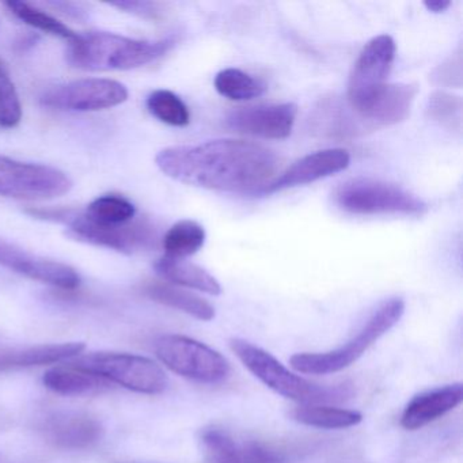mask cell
<instances>
[{
    "mask_svg": "<svg viewBox=\"0 0 463 463\" xmlns=\"http://www.w3.org/2000/svg\"><path fill=\"white\" fill-rule=\"evenodd\" d=\"M291 416L299 424L319 430H346L363 421L360 411L324 403H300L292 409Z\"/></svg>",
    "mask_w": 463,
    "mask_h": 463,
    "instance_id": "cell-20",
    "label": "cell"
},
{
    "mask_svg": "<svg viewBox=\"0 0 463 463\" xmlns=\"http://www.w3.org/2000/svg\"><path fill=\"white\" fill-rule=\"evenodd\" d=\"M229 344L241 363L281 397L300 403H324L341 400L348 394L346 387L322 386L292 373L272 354L242 338H232Z\"/></svg>",
    "mask_w": 463,
    "mask_h": 463,
    "instance_id": "cell-4",
    "label": "cell"
},
{
    "mask_svg": "<svg viewBox=\"0 0 463 463\" xmlns=\"http://www.w3.org/2000/svg\"><path fill=\"white\" fill-rule=\"evenodd\" d=\"M405 302L392 297L376 306L356 335L344 345L327 352H305L291 356L289 363L295 371L306 375H330L340 373L360 359L382 335H386L402 318Z\"/></svg>",
    "mask_w": 463,
    "mask_h": 463,
    "instance_id": "cell-3",
    "label": "cell"
},
{
    "mask_svg": "<svg viewBox=\"0 0 463 463\" xmlns=\"http://www.w3.org/2000/svg\"><path fill=\"white\" fill-rule=\"evenodd\" d=\"M295 104L265 105V107L240 108L232 110L226 124L232 131L262 139H287L292 134L297 120Z\"/></svg>",
    "mask_w": 463,
    "mask_h": 463,
    "instance_id": "cell-13",
    "label": "cell"
},
{
    "mask_svg": "<svg viewBox=\"0 0 463 463\" xmlns=\"http://www.w3.org/2000/svg\"><path fill=\"white\" fill-rule=\"evenodd\" d=\"M432 80L438 85L460 89L462 86V51L458 50V52L449 56L443 64H440L433 71Z\"/></svg>",
    "mask_w": 463,
    "mask_h": 463,
    "instance_id": "cell-30",
    "label": "cell"
},
{
    "mask_svg": "<svg viewBox=\"0 0 463 463\" xmlns=\"http://www.w3.org/2000/svg\"><path fill=\"white\" fill-rule=\"evenodd\" d=\"M462 99L446 91H435L428 99V116L449 131L462 129Z\"/></svg>",
    "mask_w": 463,
    "mask_h": 463,
    "instance_id": "cell-28",
    "label": "cell"
},
{
    "mask_svg": "<svg viewBox=\"0 0 463 463\" xmlns=\"http://www.w3.org/2000/svg\"><path fill=\"white\" fill-rule=\"evenodd\" d=\"M69 364L140 394H162L169 386L164 368L139 354L96 352L75 357Z\"/></svg>",
    "mask_w": 463,
    "mask_h": 463,
    "instance_id": "cell-5",
    "label": "cell"
},
{
    "mask_svg": "<svg viewBox=\"0 0 463 463\" xmlns=\"http://www.w3.org/2000/svg\"><path fill=\"white\" fill-rule=\"evenodd\" d=\"M23 118V105L9 69L0 59V127L14 128Z\"/></svg>",
    "mask_w": 463,
    "mask_h": 463,
    "instance_id": "cell-29",
    "label": "cell"
},
{
    "mask_svg": "<svg viewBox=\"0 0 463 463\" xmlns=\"http://www.w3.org/2000/svg\"><path fill=\"white\" fill-rule=\"evenodd\" d=\"M148 112L162 123L172 127H186L191 123V112L185 102L170 90H156L148 96Z\"/></svg>",
    "mask_w": 463,
    "mask_h": 463,
    "instance_id": "cell-27",
    "label": "cell"
},
{
    "mask_svg": "<svg viewBox=\"0 0 463 463\" xmlns=\"http://www.w3.org/2000/svg\"><path fill=\"white\" fill-rule=\"evenodd\" d=\"M173 45L172 39L151 42L109 32H88L70 43L67 61L85 71H127L162 58Z\"/></svg>",
    "mask_w": 463,
    "mask_h": 463,
    "instance_id": "cell-2",
    "label": "cell"
},
{
    "mask_svg": "<svg viewBox=\"0 0 463 463\" xmlns=\"http://www.w3.org/2000/svg\"><path fill=\"white\" fill-rule=\"evenodd\" d=\"M463 401V384L436 387L414 395L401 414L403 430H417L454 411Z\"/></svg>",
    "mask_w": 463,
    "mask_h": 463,
    "instance_id": "cell-16",
    "label": "cell"
},
{
    "mask_svg": "<svg viewBox=\"0 0 463 463\" xmlns=\"http://www.w3.org/2000/svg\"><path fill=\"white\" fill-rule=\"evenodd\" d=\"M0 265L32 280L61 289H75L80 284V275L70 265L29 253L5 240H0Z\"/></svg>",
    "mask_w": 463,
    "mask_h": 463,
    "instance_id": "cell-12",
    "label": "cell"
},
{
    "mask_svg": "<svg viewBox=\"0 0 463 463\" xmlns=\"http://www.w3.org/2000/svg\"><path fill=\"white\" fill-rule=\"evenodd\" d=\"M128 99L123 83L104 78H88L58 86L42 97V104L72 112H99L118 107Z\"/></svg>",
    "mask_w": 463,
    "mask_h": 463,
    "instance_id": "cell-11",
    "label": "cell"
},
{
    "mask_svg": "<svg viewBox=\"0 0 463 463\" xmlns=\"http://www.w3.org/2000/svg\"><path fill=\"white\" fill-rule=\"evenodd\" d=\"M204 227L188 219L173 224L162 240L165 256L177 260H185L186 257L194 256L204 246Z\"/></svg>",
    "mask_w": 463,
    "mask_h": 463,
    "instance_id": "cell-23",
    "label": "cell"
},
{
    "mask_svg": "<svg viewBox=\"0 0 463 463\" xmlns=\"http://www.w3.org/2000/svg\"><path fill=\"white\" fill-rule=\"evenodd\" d=\"M213 83L216 91L232 101H250L265 91L264 83L238 69L222 70Z\"/></svg>",
    "mask_w": 463,
    "mask_h": 463,
    "instance_id": "cell-26",
    "label": "cell"
},
{
    "mask_svg": "<svg viewBox=\"0 0 463 463\" xmlns=\"http://www.w3.org/2000/svg\"><path fill=\"white\" fill-rule=\"evenodd\" d=\"M26 354L24 346H0V373L25 368Z\"/></svg>",
    "mask_w": 463,
    "mask_h": 463,
    "instance_id": "cell-31",
    "label": "cell"
},
{
    "mask_svg": "<svg viewBox=\"0 0 463 463\" xmlns=\"http://www.w3.org/2000/svg\"><path fill=\"white\" fill-rule=\"evenodd\" d=\"M71 189V178L56 167L0 156V196L48 200L63 196Z\"/></svg>",
    "mask_w": 463,
    "mask_h": 463,
    "instance_id": "cell-10",
    "label": "cell"
},
{
    "mask_svg": "<svg viewBox=\"0 0 463 463\" xmlns=\"http://www.w3.org/2000/svg\"><path fill=\"white\" fill-rule=\"evenodd\" d=\"M351 164V156L344 148H327L316 151L303 156L299 161L289 166L280 177L270 181L262 194H275L284 189L316 183L322 178L330 177L343 172Z\"/></svg>",
    "mask_w": 463,
    "mask_h": 463,
    "instance_id": "cell-14",
    "label": "cell"
},
{
    "mask_svg": "<svg viewBox=\"0 0 463 463\" xmlns=\"http://www.w3.org/2000/svg\"><path fill=\"white\" fill-rule=\"evenodd\" d=\"M424 6L428 12L440 14L451 6V2H449V0H425Z\"/></svg>",
    "mask_w": 463,
    "mask_h": 463,
    "instance_id": "cell-33",
    "label": "cell"
},
{
    "mask_svg": "<svg viewBox=\"0 0 463 463\" xmlns=\"http://www.w3.org/2000/svg\"><path fill=\"white\" fill-rule=\"evenodd\" d=\"M89 221L102 226H121L134 221L137 207L120 194H105L91 202L82 211Z\"/></svg>",
    "mask_w": 463,
    "mask_h": 463,
    "instance_id": "cell-24",
    "label": "cell"
},
{
    "mask_svg": "<svg viewBox=\"0 0 463 463\" xmlns=\"http://www.w3.org/2000/svg\"><path fill=\"white\" fill-rule=\"evenodd\" d=\"M335 202L352 215L422 216L428 205L416 194L373 178H354L338 186Z\"/></svg>",
    "mask_w": 463,
    "mask_h": 463,
    "instance_id": "cell-6",
    "label": "cell"
},
{
    "mask_svg": "<svg viewBox=\"0 0 463 463\" xmlns=\"http://www.w3.org/2000/svg\"><path fill=\"white\" fill-rule=\"evenodd\" d=\"M156 164L167 177L186 185L249 194L262 192L280 159L256 143L221 139L164 148L156 154Z\"/></svg>",
    "mask_w": 463,
    "mask_h": 463,
    "instance_id": "cell-1",
    "label": "cell"
},
{
    "mask_svg": "<svg viewBox=\"0 0 463 463\" xmlns=\"http://www.w3.org/2000/svg\"><path fill=\"white\" fill-rule=\"evenodd\" d=\"M5 6L18 18V20L25 23L26 25L32 28L39 29L44 33L51 34V36L61 37V39L67 40V42H74L78 33L69 28L66 24L61 21L56 20L52 15L48 13L43 12L39 7L33 5L26 4V2H20V0H9L5 4Z\"/></svg>",
    "mask_w": 463,
    "mask_h": 463,
    "instance_id": "cell-25",
    "label": "cell"
},
{
    "mask_svg": "<svg viewBox=\"0 0 463 463\" xmlns=\"http://www.w3.org/2000/svg\"><path fill=\"white\" fill-rule=\"evenodd\" d=\"M411 83H386L363 112L356 115L367 129L394 126L408 118L417 96Z\"/></svg>",
    "mask_w": 463,
    "mask_h": 463,
    "instance_id": "cell-17",
    "label": "cell"
},
{
    "mask_svg": "<svg viewBox=\"0 0 463 463\" xmlns=\"http://www.w3.org/2000/svg\"><path fill=\"white\" fill-rule=\"evenodd\" d=\"M110 6L118 7L120 10L132 13L143 18H158L161 15V6L153 2H118Z\"/></svg>",
    "mask_w": 463,
    "mask_h": 463,
    "instance_id": "cell-32",
    "label": "cell"
},
{
    "mask_svg": "<svg viewBox=\"0 0 463 463\" xmlns=\"http://www.w3.org/2000/svg\"><path fill=\"white\" fill-rule=\"evenodd\" d=\"M154 351L170 371L199 383H221L232 373L221 352L186 335H162L156 341Z\"/></svg>",
    "mask_w": 463,
    "mask_h": 463,
    "instance_id": "cell-8",
    "label": "cell"
},
{
    "mask_svg": "<svg viewBox=\"0 0 463 463\" xmlns=\"http://www.w3.org/2000/svg\"><path fill=\"white\" fill-rule=\"evenodd\" d=\"M395 42L389 34L373 37L354 61L349 75L346 102L356 115L365 109L386 85L395 59Z\"/></svg>",
    "mask_w": 463,
    "mask_h": 463,
    "instance_id": "cell-9",
    "label": "cell"
},
{
    "mask_svg": "<svg viewBox=\"0 0 463 463\" xmlns=\"http://www.w3.org/2000/svg\"><path fill=\"white\" fill-rule=\"evenodd\" d=\"M199 440L208 463H248V440H237L224 428H203Z\"/></svg>",
    "mask_w": 463,
    "mask_h": 463,
    "instance_id": "cell-22",
    "label": "cell"
},
{
    "mask_svg": "<svg viewBox=\"0 0 463 463\" xmlns=\"http://www.w3.org/2000/svg\"><path fill=\"white\" fill-rule=\"evenodd\" d=\"M45 440L61 449H90L101 440L104 427L88 413H56L42 425Z\"/></svg>",
    "mask_w": 463,
    "mask_h": 463,
    "instance_id": "cell-15",
    "label": "cell"
},
{
    "mask_svg": "<svg viewBox=\"0 0 463 463\" xmlns=\"http://www.w3.org/2000/svg\"><path fill=\"white\" fill-rule=\"evenodd\" d=\"M145 292L154 302L183 311L200 321H213L215 318V308L210 302L173 284L153 281L145 287Z\"/></svg>",
    "mask_w": 463,
    "mask_h": 463,
    "instance_id": "cell-19",
    "label": "cell"
},
{
    "mask_svg": "<svg viewBox=\"0 0 463 463\" xmlns=\"http://www.w3.org/2000/svg\"><path fill=\"white\" fill-rule=\"evenodd\" d=\"M156 273L175 286L197 289L205 294L218 297L222 294L221 283L210 272L194 262L185 260L170 259L164 256L154 265Z\"/></svg>",
    "mask_w": 463,
    "mask_h": 463,
    "instance_id": "cell-18",
    "label": "cell"
},
{
    "mask_svg": "<svg viewBox=\"0 0 463 463\" xmlns=\"http://www.w3.org/2000/svg\"><path fill=\"white\" fill-rule=\"evenodd\" d=\"M26 213L34 218L66 224L70 227L67 235L80 242L113 249L123 253H134L135 250L147 248L156 240L153 226L146 222H129L121 226H102L89 221L82 211L31 208Z\"/></svg>",
    "mask_w": 463,
    "mask_h": 463,
    "instance_id": "cell-7",
    "label": "cell"
},
{
    "mask_svg": "<svg viewBox=\"0 0 463 463\" xmlns=\"http://www.w3.org/2000/svg\"><path fill=\"white\" fill-rule=\"evenodd\" d=\"M43 383L51 392L66 397L93 394L110 386L104 379L78 370L70 364L47 371L43 376Z\"/></svg>",
    "mask_w": 463,
    "mask_h": 463,
    "instance_id": "cell-21",
    "label": "cell"
}]
</instances>
